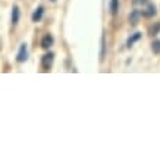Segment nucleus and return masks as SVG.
Returning a JSON list of instances; mask_svg holds the SVG:
<instances>
[{
    "label": "nucleus",
    "mask_w": 160,
    "mask_h": 160,
    "mask_svg": "<svg viewBox=\"0 0 160 160\" xmlns=\"http://www.w3.org/2000/svg\"><path fill=\"white\" fill-rule=\"evenodd\" d=\"M141 10H138V9H134L129 13V16H128V21H129V24L131 25H137L138 22H140V19H141Z\"/></svg>",
    "instance_id": "0eeeda50"
},
{
    "label": "nucleus",
    "mask_w": 160,
    "mask_h": 160,
    "mask_svg": "<svg viewBox=\"0 0 160 160\" xmlns=\"http://www.w3.org/2000/svg\"><path fill=\"white\" fill-rule=\"evenodd\" d=\"M53 62H54V53L49 52V53H46L43 58H41V68H43L44 71H50L52 66H53Z\"/></svg>",
    "instance_id": "f257e3e1"
},
{
    "label": "nucleus",
    "mask_w": 160,
    "mask_h": 160,
    "mask_svg": "<svg viewBox=\"0 0 160 160\" xmlns=\"http://www.w3.org/2000/svg\"><path fill=\"white\" fill-rule=\"evenodd\" d=\"M141 37H142V34H141V32H134V34H132L129 38L126 40V47H128V49H131V47L137 43V41H140Z\"/></svg>",
    "instance_id": "1a4fd4ad"
},
{
    "label": "nucleus",
    "mask_w": 160,
    "mask_h": 160,
    "mask_svg": "<svg viewBox=\"0 0 160 160\" xmlns=\"http://www.w3.org/2000/svg\"><path fill=\"white\" fill-rule=\"evenodd\" d=\"M27 59H28V46H27V43H22L19 46L18 53H16V62H18V63H24Z\"/></svg>",
    "instance_id": "f03ea898"
},
{
    "label": "nucleus",
    "mask_w": 160,
    "mask_h": 160,
    "mask_svg": "<svg viewBox=\"0 0 160 160\" xmlns=\"http://www.w3.org/2000/svg\"><path fill=\"white\" fill-rule=\"evenodd\" d=\"M43 16H44V8L43 6H38V8H35V10L31 15V21L34 24H37V22H40V21L43 19Z\"/></svg>",
    "instance_id": "423d86ee"
},
{
    "label": "nucleus",
    "mask_w": 160,
    "mask_h": 160,
    "mask_svg": "<svg viewBox=\"0 0 160 160\" xmlns=\"http://www.w3.org/2000/svg\"><path fill=\"white\" fill-rule=\"evenodd\" d=\"M159 31H160V22H157L154 27H151L150 34H151V35H156V34H159Z\"/></svg>",
    "instance_id": "f8f14e48"
},
{
    "label": "nucleus",
    "mask_w": 160,
    "mask_h": 160,
    "mask_svg": "<svg viewBox=\"0 0 160 160\" xmlns=\"http://www.w3.org/2000/svg\"><path fill=\"white\" fill-rule=\"evenodd\" d=\"M156 13H157L156 5L154 3H148V2L146 3V8H142V10H141V15L146 16V18H151V16H154Z\"/></svg>",
    "instance_id": "7ed1b4c3"
},
{
    "label": "nucleus",
    "mask_w": 160,
    "mask_h": 160,
    "mask_svg": "<svg viewBox=\"0 0 160 160\" xmlns=\"http://www.w3.org/2000/svg\"><path fill=\"white\" fill-rule=\"evenodd\" d=\"M19 18H21V10H19V6L18 5H13L12 8V12H10V24L13 25H18L19 22Z\"/></svg>",
    "instance_id": "20e7f679"
},
{
    "label": "nucleus",
    "mask_w": 160,
    "mask_h": 160,
    "mask_svg": "<svg viewBox=\"0 0 160 160\" xmlns=\"http://www.w3.org/2000/svg\"><path fill=\"white\" fill-rule=\"evenodd\" d=\"M52 2H56V0H52Z\"/></svg>",
    "instance_id": "4468645a"
},
{
    "label": "nucleus",
    "mask_w": 160,
    "mask_h": 160,
    "mask_svg": "<svg viewBox=\"0 0 160 160\" xmlns=\"http://www.w3.org/2000/svg\"><path fill=\"white\" fill-rule=\"evenodd\" d=\"M53 44H54V37L52 34H46L43 37V40H41V47L46 50H49Z\"/></svg>",
    "instance_id": "6e6552de"
},
{
    "label": "nucleus",
    "mask_w": 160,
    "mask_h": 160,
    "mask_svg": "<svg viewBox=\"0 0 160 160\" xmlns=\"http://www.w3.org/2000/svg\"><path fill=\"white\" fill-rule=\"evenodd\" d=\"M106 52H107V43H106V32L103 31L102 34V41H100V62H104L106 59Z\"/></svg>",
    "instance_id": "39448f33"
},
{
    "label": "nucleus",
    "mask_w": 160,
    "mask_h": 160,
    "mask_svg": "<svg viewBox=\"0 0 160 160\" xmlns=\"http://www.w3.org/2000/svg\"><path fill=\"white\" fill-rule=\"evenodd\" d=\"M134 2V5H146L148 0H132Z\"/></svg>",
    "instance_id": "ddd939ff"
},
{
    "label": "nucleus",
    "mask_w": 160,
    "mask_h": 160,
    "mask_svg": "<svg viewBox=\"0 0 160 160\" xmlns=\"http://www.w3.org/2000/svg\"><path fill=\"white\" fill-rule=\"evenodd\" d=\"M109 12H110V15H116L119 12V0H110V3H109Z\"/></svg>",
    "instance_id": "9d476101"
},
{
    "label": "nucleus",
    "mask_w": 160,
    "mask_h": 160,
    "mask_svg": "<svg viewBox=\"0 0 160 160\" xmlns=\"http://www.w3.org/2000/svg\"><path fill=\"white\" fill-rule=\"evenodd\" d=\"M151 52L154 54H160V40H154L151 43Z\"/></svg>",
    "instance_id": "9b49d317"
}]
</instances>
